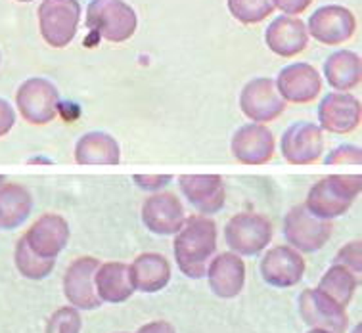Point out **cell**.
I'll return each instance as SVG.
<instances>
[{"label": "cell", "mask_w": 362, "mask_h": 333, "mask_svg": "<svg viewBox=\"0 0 362 333\" xmlns=\"http://www.w3.org/2000/svg\"><path fill=\"white\" fill-rule=\"evenodd\" d=\"M142 222L153 234H177L186 222L185 207L171 192H158L148 197L142 205Z\"/></svg>", "instance_id": "16"}, {"label": "cell", "mask_w": 362, "mask_h": 333, "mask_svg": "<svg viewBox=\"0 0 362 333\" xmlns=\"http://www.w3.org/2000/svg\"><path fill=\"white\" fill-rule=\"evenodd\" d=\"M272 4L280 12L286 13V16H293L296 18V16L303 13L313 4V0H272Z\"/></svg>", "instance_id": "34"}, {"label": "cell", "mask_w": 362, "mask_h": 333, "mask_svg": "<svg viewBox=\"0 0 362 333\" xmlns=\"http://www.w3.org/2000/svg\"><path fill=\"white\" fill-rule=\"evenodd\" d=\"M13 262H16V268L20 270V274L27 280H45L56 267V261L52 259H40L35 255L33 251L27 247L23 235L16 243Z\"/></svg>", "instance_id": "28"}, {"label": "cell", "mask_w": 362, "mask_h": 333, "mask_svg": "<svg viewBox=\"0 0 362 333\" xmlns=\"http://www.w3.org/2000/svg\"><path fill=\"white\" fill-rule=\"evenodd\" d=\"M274 134L264 124L247 123L240 127L230 142V151L238 163L267 165L274 157Z\"/></svg>", "instance_id": "15"}, {"label": "cell", "mask_w": 362, "mask_h": 333, "mask_svg": "<svg viewBox=\"0 0 362 333\" xmlns=\"http://www.w3.org/2000/svg\"><path fill=\"white\" fill-rule=\"evenodd\" d=\"M274 83L284 102L291 104H310L322 90V77L310 64L303 62L284 67Z\"/></svg>", "instance_id": "18"}, {"label": "cell", "mask_w": 362, "mask_h": 333, "mask_svg": "<svg viewBox=\"0 0 362 333\" xmlns=\"http://www.w3.org/2000/svg\"><path fill=\"white\" fill-rule=\"evenodd\" d=\"M228 10L240 23L255 25L274 12L272 0H228Z\"/></svg>", "instance_id": "29"}, {"label": "cell", "mask_w": 362, "mask_h": 333, "mask_svg": "<svg viewBox=\"0 0 362 333\" xmlns=\"http://www.w3.org/2000/svg\"><path fill=\"white\" fill-rule=\"evenodd\" d=\"M299 314L307 326L329 333H345L349 324L345 308L339 307L320 289H305L299 295Z\"/></svg>", "instance_id": "11"}, {"label": "cell", "mask_w": 362, "mask_h": 333, "mask_svg": "<svg viewBox=\"0 0 362 333\" xmlns=\"http://www.w3.org/2000/svg\"><path fill=\"white\" fill-rule=\"evenodd\" d=\"M356 20L349 8L339 4H328L318 8L310 16L307 33L318 42L328 46H337L347 42L355 35Z\"/></svg>", "instance_id": "10"}, {"label": "cell", "mask_w": 362, "mask_h": 333, "mask_svg": "<svg viewBox=\"0 0 362 333\" xmlns=\"http://www.w3.org/2000/svg\"><path fill=\"white\" fill-rule=\"evenodd\" d=\"M94 286L102 303L119 305L125 303L136 289L132 284L131 267L123 262H105L100 264L94 274Z\"/></svg>", "instance_id": "22"}, {"label": "cell", "mask_w": 362, "mask_h": 333, "mask_svg": "<svg viewBox=\"0 0 362 333\" xmlns=\"http://www.w3.org/2000/svg\"><path fill=\"white\" fill-rule=\"evenodd\" d=\"M16 124V111L6 100L0 98V138L6 136Z\"/></svg>", "instance_id": "35"}, {"label": "cell", "mask_w": 362, "mask_h": 333, "mask_svg": "<svg viewBox=\"0 0 362 333\" xmlns=\"http://www.w3.org/2000/svg\"><path fill=\"white\" fill-rule=\"evenodd\" d=\"M282 157L290 165H313L324 153V131L315 123L290 124L280 140Z\"/></svg>", "instance_id": "9"}, {"label": "cell", "mask_w": 362, "mask_h": 333, "mask_svg": "<svg viewBox=\"0 0 362 333\" xmlns=\"http://www.w3.org/2000/svg\"><path fill=\"white\" fill-rule=\"evenodd\" d=\"M362 242L356 240V242H349L345 247H341L337 251L336 259H334V264H343L347 267L351 272H355L356 276H361L362 272Z\"/></svg>", "instance_id": "31"}, {"label": "cell", "mask_w": 362, "mask_h": 333, "mask_svg": "<svg viewBox=\"0 0 362 333\" xmlns=\"http://www.w3.org/2000/svg\"><path fill=\"white\" fill-rule=\"evenodd\" d=\"M217 251V224L205 215H192L175 238V259L180 272L192 280L204 278Z\"/></svg>", "instance_id": "1"}, {"label": "cell", "mask_w": 362, "mask_h": 333, "mask_svg": "<svg viewBox=\"0 0 362 333\" xmlns=\"http://www.w3.org/2000/svg\"><path fill=\"white\" fill-rule=\"evenodd\" d=\"M240 107L250 121L267 124L282 115L286 111V102L276 90L274 78L259 77L244 86L240 94Z\"/></svg>", "instance_id": "8"}, {"label": "cell", "mask_w": 362, "mask_h": 333, "mask_svg": "<svg viewBox=\"0 0 362 333\" xmlns=\"http://www.w3.org/2000/svg\"><path fill=\"white\" fill-rule=\"evenodd\" d=\"M132 180L136 182V186L146 192H158L159 188H163L171 182V175H134Z\"/></svg>", "instance_id": "33"}, {"label": "cell", "mask_w": 362, "mask_h": 333, "mask_svg": "<svg viewBox=\"0 0 362 333\" xmlns=\"http://www.w3.org/2000/svg\"><path fill=\"white\" fill-rule=\"evenodd\" d=\"M16 105L27 123L42 127L58 117L59 92L48 78H27L16 92Z\"/></svg>", "instance_id": "5"}, {"label": "cell", "mask_w": 362, "mask_h": 333, "mask_svg": "<svg viewBox=\"0 0 362 333\" xmlns=\"http://www.w3.org/2000/svg\"><path fill=\"white\" fill-rule=\"evenodd\" d=\"M178 186L188 201L205 216L218 213L226 203V189L218 175H182Z\"/></svg>", "instance_id": "19"}, {"label": "cell", "mask_w": 362, "mask_h": 333, "mask_svg": "<svg viewBox=\"0 0 362 333\" xmlns=\"http://www.w3.org/2000/svg\"><path fill=\"white\" fill-rule=\"evenodd\" d=\"M224 238L236 255H259L272 240V224L259 213H238L226 222Z\"/></svg>", "instance_id": "7"}, {"label": "cell", "mask_w": 362, "mask_h": 333, "mask_svg": "<svg viewBox=\"0 0 362 333\" xmlns=\"http://www.w3.org/2000/svg\"><path fill=\"white\" fill-rule=\"evenodd\" d=\"M358 284H361V276L351 272L349 268L343 267V264H334L326 270V274L322 276V280L316 289H320L324 295H328L329 299L336 300L339 307L345 308L353 299Z\"/></svg>", "instance_id": "27"}, {"label": "cell", "mask_w": 362, "mask_h": 333, "mask_svg": "<svg viewBox=\"0 0 362 333\" xmlns=\"http://www.w3.org/2000/svg\"><path fill=\"white\" fill-rule=\"evenodd\" d=\"M326 165H361L362 163V150L358 146L343 144L337 146L336 150H332L324 159Z\"/></svg>", "instance_id": "32"}, {"label": "cell", "mask_w": 362, "mask_h": 333, "mask_svg": "<svg viewBox=\"0 0 362 333\" xmlns=\"http://www.w3.org/2000/svg\"><path fill=\"white\" fill-rule=\"evenodd\" d=\"M264 42L280 58H296L309 45L307 25L293 16H280L267 27Z\"/></svg>", "instance_id": "20"}, {"label": "cell", "mask_w": 362, "mask_h": 333, "mask_svg": "<svg viewBox=\"0 0 362 333\" xmlns=\"http://www.w3.org/2000/svg\"><path fill=\"white\" fill-rule=\"evenodd\" d=\"M81 314L75 307L58 308L48 318L47 333H79L81 332Z\"/></svg>", "instance_id": "30"}, {"label": "cell", "mask_w": 362, "mask_h": 333, "mask_svg": "<svg viewBox=\"0 0 362 333\" xmlns=\"http://www.w3.org/2000/svg\"><path fill=\"white\" fill-rule=\"evenodd\" d=\"M361 119V100L349 92H329L318 105V127L326 132L349 134L358 129Z\"/></svg>", "instance_id": "12"}, {"label": "cell", "mask_w": 362, "mask_h": 333, "mask_svg": "<svg viewBox=\"0 0 362 333\" xmlns=\"http://www.w3.org/2000/svg\"><path fill=\"white\" fill-rule=\"evenodd\" d=\"M334 232L332 221H324L310 213L305 205H297L284 218V235L290 247L303 253H315L326 245Z\"/></svg>", "instance_id": "6"}, {"label": "cell", "mask_w": 362, "mask_h": 333, "mask_svg": "<svg viewBox=\"0 0 362 333\" xmlns=\"http://www.w3.org/2000/svg\"><path fill=\"white\" fill-rule=\"evenodd\" d=\"M309 333H329V332H324V329H310Z\"/></svg>", "instance_id": "37"}, {"label": "cell", "mask_w": 362, "mask_h": 333, "mask_svg": "<svg viewBox=\"0 0 362 333\" xmlns=\"http://www.w3.org/2000/svg\"><path fill=\"white\" fill-rule=\"evenodd\" d=\"M100 267L98 259L94 257H79L69 264L66 276H64V295L69 300V305L77 310H94L102 305L96 286H94V274Z\"/></svg>", "instance_id": "13"}, {"label": "cell", "mask_w": 362, "mask_h": 333, "mask_svg": "<svg viewBox=\"0 0 362 333\" xmlns=\"http://www.w3.org/2000/svg\"><path fill=\"white\" fill-rule=\"evenodd\" d=\"M39 29L52 48H66L77 35L81 21L79 0H42L39 10Z\"/></svg>", "instance_id": "4"}, {"label": "cell", "mask_w": 362, "mask_h": 333, "mask_svg": "<svg viewBox=\"0 0 362 333\" xmlns=\"http://www.w3.org/2000/svg\"><path fill=\"white\" fill-rule=\"evenodd\" d=\"M75 161L79 165H117L121 163V148L107 132H86L75 144Z\"/></svg>", "instance_id": "24"}, {"label": "cell", "mask_w": 362, "mask_h": 333, "mask_svg": "<svg viewBox=\"0 0 362 333\" xmlns=\"http://www.w3.org/2000/svg\"><path fill=\"white\" fill-rule=\"evenodd\" d=\"M361 192V175H329L309 189L305 207L318 218L332 221L345 215Z\"/></svg>", "instance_id": "2"}, {"label": "cell", "mask_w": 362, "mask_h": 333, "mask_svg": "<svg viewBox=\"0 0 362 333\" xmlns=\"http://www.w3.org/2000/svg\"><path fill=\"white\" fill-rule=\"evenodd\" d=\"M324 75L334 90H353L362 81L361 56L351 50H337V52L329 54L324 64Z\"/></svg>", "instance_id": "25"}, {"label": "cell", "mask_w": 362, "mask_h": 333, "mask_svg": "<svg viewBox=\"0 0 362 333\" xmlns=\"http://www.w3.org/2000/svg\"><path fill=\"white\" fill-rule=\"evenodd\" d=\"M205 274L213 293L221 299H234L244 289L245 264L236 253H221L215 257Z\"/></svg>", "instance_id": "21"}, {"label": "cell", "mask_w": 362, "mask_h": 333, "mask_svg": "<svg viewBox=\"0 0 362 333\" xmlns=\"http://www.w3.org/2000/svg\"><path fill=\"white\" fill-rule=\"evenodd\" d=\"M136 333H175V327L169 324V322L158 320V322H150L142 326Z\"/></svg>", "instance_id": "36"}, {"label": "cell", "mask_w": 362, "mask_h": 333, "mask_svg": "<svg viewBox=\"0 0 362 333\" xmlns=\"http://www.w3.org/2000/svg\"><path fill=\"white\" fill-rule=\"evenodd\" d=\"M18 2H33V0H18Z\"/></svg>", "instance_id": "38"}, {"label": "cell", "mask_w": 362, "mask_h": 333, "mask_svg": "<svg viewBox=\"0 0 362 333\" xmlns=\"http://www.w3.org/2000/svg\"><path fill=\"white\" fill-rule=\"evenodd\" d=\"M86 29L100 39L119 45L134 35L139 27L136 12L125 0H90L86 8Z\"/></svg>", "instance_id": "3"}, {"label": "cell", "mask_w": 362, "mask_h": 333, "mask_svg": "<svg viewBox=\"0 0 362 333\" xmlns=\"http://www.w3.org/2000/svg\"><path fill=\"white\" fill-rule=\"evenodd\" d=\"M33 211V196L25 186H0V230H16L29 218Z\"/></svg>", "instance_id": "26"}, {"label": "cell", "mask_w": 362, "mask_h": 333, "mask_svg": "<svg viewBox=\"0 0 362 333\" xmlns=\"http://www.w3.org/2000/svg\"><path fill=\"white\" fill-rule=\"evenodd\" d=\"M23 240L37 257L56 261L69 242V224L64 216L47 213L35 221L33 226L23 235Z\"/></svg>", "instance_id": "14"}, {"label": "cell", "mask_w": 362, "mask_h": 333, "mask_svg": "<svg viewBox=\"0 0 362 333\" xmlns=\"http://www.w3.org/2000/svg\"><path fill=\"white\" fill-rule=\"evenodd\" d=\"M305 274V259L290 245L272 247L261 261V276L272 288H293Z\"/></svg>", "instance_id": "17"}, {"label": "cell", "mask_w": 362, "mask_h": 333, "mask_svg": "<svg viewBox=\"0 0 362 333\" xmlns=\"http://www.w3.org/2000/svg\"><path fill=\"white\" fill-rule=\"evenodd\" d=\"M131 276L136 291L156 293L171 281V264L163 255L142 253L131 264Z\"/></svg>", "instance_id": "23"}]
</instances>
